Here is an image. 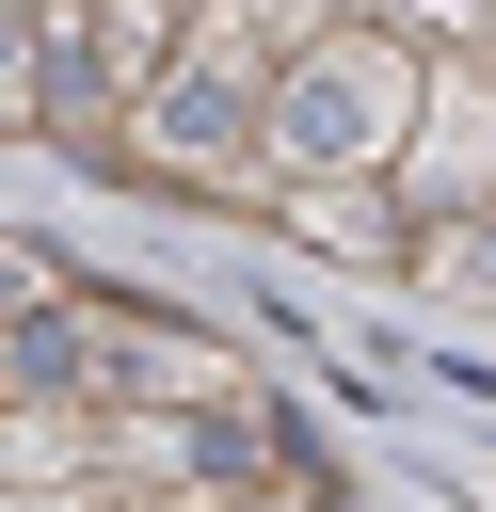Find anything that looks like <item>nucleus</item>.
I'll use <instances>...</instances> for the list:
<instances>
[{"label": "nucleus", "mask_w": 496, "mask_h": 512, "mask_svg": "<svg viewBox=\"0 0 496 512\" xmlns=\"http://www.w3.org/2000/svg\"><path fill=\"white\" fill-rule=\"evenodd\" d=\"M320 16H336V0H192L176 48L128 80L112 160H144V176H176V192H256V80H272Z\"/></svg>", "instance_id": "f257e3e1"}, {"label": "nucleus", "mask_w": 496, "mask_h": 512, "mask_svg": "<svg viewBox=\"0 0 496 512\" xmlns=\"http://www.w3.org/2000/svg\"><path fill=\"white\" fill-rule=\"evenodd\" d=\"M400 112H416V32L336 0V16L256 80V192H288V176H384Z\"/></svg>", "instance_id": "f03ea898"}, {"label": "nucleus", "mask_w": 496, "mask_h": 512, "mask_svg": "<svg viewBox=\"0 0 496 512\" xmlns=\"http://www.w3.org/2000/svg\"><path fill=\"white\" fill-rule=\"evenodd\" d=\"M384 192H400V224L496 208V64L480 48H416V112L384 144Z\"/></svg>", "instance_id": "7ed1b4c3"}, {"label": "nucleus", "mask_w": 496, "mask_h": 512, "mask_svg": "<svg viewBox=\"0 0 496 512\" xmlns=\"http://www.w3.org/2000/svg\"><path fill=\"white\" fill-rule=\"evenodd\" d=\"M256 208H272L288 240H320V256H352V272H400V240H416L384 176H288V192H256Z\"/></svg>", "instance_id": "20e7f679"}, {"label": "nucleus", "mask_w": 496, "mask_h": 512, "mask_svg": "<svg viewBox=\"0 0 496 512\" xmlns=\"http://www.w3.org/2000/svg\"><path fill=\"white\" fill-rule=\"evenodd\" d=\"M0 480H96V400H0Z\"/></svg>", "instance_id": "39448f33"}, {"label": "nucleus", "mask_w": 496, "mask_h": 512, "mask_svg": "<svg viewBox=\"0 0 496 512\" xmlns=\"http://www.w3.org/2000/svg\"><path fill=\"white\" fill-rule=\"evenodd\" d=\"M400 272H416V288H448V304H496V208L416 224V240H400Z\"/></svg>", "instance_id": "423d86ee"}, {"label": "nucleus", "mask_w": 496, "mask_h": 512, "mask_svg": "<svg viewBox=\"0 0 496 512\" xmlns=\"http://www.w3.org/2000/svg\"><path fill=\"white\" fill-rule=\"evenodd\" d=\"M32 304H64V256H32V240L0 224V320H32Z\"/></svg>", "instance_id": "0eeeda50"}, {"label": "nucleus", "mask_w": 496, "mask_h": 512, "mask_svg": "<svg viewBox=\"0 0 496 512\" xmlns=\"http://www.w3.org/2000/svg\"><path fill=\"white\" fill-rule=\"evenodd\" d=\"M464 48H480V64H496V0H480V32H464Z\"/></svg>", "instance_id": "6e6552de"}, {"label": "nucleus", "mask_w": 496, "mask_h": 512, "mask_svg": "<svg viewBox=\"0 0 496 512\" xmlns=\"http://www.w3.org/2000/svg\"><path fill=\"white\" fill-rule=\"evenodd\" d=\"M176 16H192V0H176Z\"/></svg>", "instance_id": "1a4fd4ad"}]
</instances>
